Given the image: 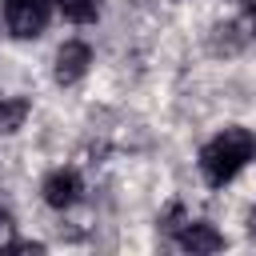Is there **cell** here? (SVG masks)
Here are the masks:
<instances>
[{
    "label": "cell",
    "instance_id": "6da1fadb",
    "mask_svg": "<svg viewBox=\"0 0 256 256\" xmlns=\"http://www.w3.org/2000/svg\"><path fill=\"white\" fill-rule=\"evenodd\" d=\"M252 152H256V140H252L248 128H224L212 144H204V152H200V172H204V180H208L212 188H224V184L252 160Z\"/></svg>",
    "mask_w": 256,
    "mask_h": 256
},
{
    "label": "cell",
    "instance_id": "7a4b0ae2",
    "mask_svg": "<svg viewBox=\"0 0 256 256\" xmlns=\"http://www.w3.org/2000/svg\"><path fill=\"white\" fill-rule=\"evenodd\" d=\"M4 12H8V32L20 40H32L44 32L52 0H16V4H4Z\"/></svg>",
    "mask_w": 256,
    "mask_h": 256
},
{
    "label": "cell",
    "instance_id": "3957f363",
    "mask_svg": "<svg viewBox=\"0 0 256 256\" xmlns=\"http://www.w3.org/2000/svg\"><path fill=\"white\" fill-rule=\"evenodd\" d=\"M76 200H80V176H76L72 168H56V172L44 180V204L56 208V212H64V208H72Z\"/></svg>",
    "mask_w": 256,
    "mask_h": 256
},
{
    "label": "cell",
    "instance_id": "277c9868",
    "mask_svg": "<svg viewBox=\"0 0 256 256\" xmlns=\"http://www.w3.org/2000/svg\"><path fill=\"white\" fill-rule=\"evenodd\" d=\"M92 64V48L84 40H68L60 52H56V80L60 84H76Z\"/></svg>",
    "mask_w": 256,
    "mask_h": 256
},
{
    "label": "cell",
    "instance_id": "5b68a950",
    "mask_svg": "<svg viewBox=\"0 0 256 256\" xmlns=\"http://www.w3.org/2000/svg\"><path fill=\"white\" fill-rule=\"evenodd\" d=\"M176 240H180V248H188V252H216V248L224 244V236H220L212 224H204V220H188V224H180Z\"/></svg>",
    "mask_w": 256,
    "mask_h": 256
},
{
    "label": "cell",
    "instance_id": "8992f818",
    "mask_svg": "<svg viewBox=\"0 0 256 256\" xmlns=\"http://www.w3.org/2000/svg\"><path fill=\"white\" fill-rule=\"evenodd\" d=\"M32 104L24 96H12V100H0V132H16L24 120H28Z\"/></svg>",
    "mask_w": 256,
    "mask_h": 256
},
{
    "label": "cell",
    "instance_id": "52a82bcc",
    "mask_svg": "<svg viewBox=\"0 0 256 256\" xmlns=\"http://www.w3.org/2000/svg\"><path fill=\"white\" fill-rule=\"evenodd\" d=\"M60 12H64L72 24H88V20H96L100 0H60Z\"/></svg>",
    "mask_w": 256,
    "mask_h": 256
},
{
    "label": "cell",
    "instance_id": "ba28073f",
    "mask_svg": "<svg viewBox=\"0 0 256 256\" xmlns=\"http://www.w3.org/2000/svg\"><path fill=\"white\" fill-rule=\"evenodd\" d=\"M4 4H16V0H4Z\"/></svg>",
    "mask_w": 256,
    "mask_h": 256
},
{
    "label": "cell",
    "instance_id": "9c48e42d",
    "mask_svg": "<svg viewBox=\"0 0 256 256\" xmlns=\"http://www.w3.org/2000/svg\"><path fill=\"white\" fill-rule=\"evenodd\" d=\"M252 16H256V8H252Z\"/></svg>",
    "mask_w": 256,
    "mask_h": 256
}]
</instances>
